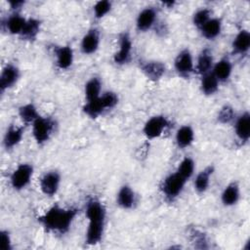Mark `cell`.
Segmentation results:
<instances>
[{
	"label": "cell",
	"mask_w": 250,
	"mask_h": 250,
	"mask_svg": "<svg viewBox=\"0 0 250 250\" xmlns=\"http://www.w3.org/2000/svg\"><path fill=\"white\" fill-rule=\"evenodd\" d=\"M21 77L20 68L13 64L7 63L1 70L0 74V91L4 93L5 91L13 88L19 81Z\"/></svg>",
	"instance_id": "cell-10"
},
{
	"label": "cell",
	"mask_w": 250,
	"mask_h": 250,
	"mask_svg": "<svg viewBox=\"0 0 250 250\" xmlns=\"http://www.w3.org/2000/svg\"><path fill=\"white\" fill-rule=\"evenodd\" d=\"M195 134L190 125H183L177 131L175 135V142L179 148L185 149L192 145L194 142Z\"/></svg>",
	"instance_id": "cell-19"
},
{
	"label": "cell",
	"mask_w": 250,
	"mask_h": 250,
	"mask_svg": "<svg viewBox=\"0 0 250 250\" xmlns=\"http://www.w3.org/2000/svg\"><path fill=\"white\" fill-rule=\"evenodd\" d=\"M140 69L150 81H158L166 72L165 64L158 61H146L141 64Z\"/></svg>",
	"instance_id": "cell-13"
},
{
	"label": "cell",
	"mask_w": 250,
	"mask_h": 250,
	"mask_svg": "<svg viewBox=\"0 0 250 250\" xmlns=\"http://www.w3.org/2000/svg\"><path fill=\"white\" fill-rule=\"evenodd\" d=\"M212 13L208 8H200L192 15V23L195 27L200 29L211 18Z\"/></svg>",
	"instance_id": "cell-33"
},
{
	"label": "cell",
	"mask_w": 250,
	"mask_h": 250,
	"mask_svg": "<svg viewBox=\"0 0 250 250\" xmlns=\"http://www.w3.org/2000/svg\"><path fill=\"white\" fill-rule=\"evenodd\" d=\"M82 110L87 116L91 118H98L101 114H103L106 110V108L100 96L95 100L86 101L82 107Z\"/></svg>",
	"instance_id": "cell-28"
},
{
	"label": "cell",
	"mask_w": 250,
	"mask_h": 250,
	"mask_svg": "<svg viewBox=\"0 0 250 250\" xmlns=\"http://www.w3.org/2000/svg\"><path fill=\"white\" fill-rule=\"evenodd\" d=\"M34 168L29 163H20L10 176L11 187L15 190H22L25 188L33 176Z\"/></svg>",
	"instance_id": "cell-5"
},
{
	"label": "cell",
	"mask_w": 250,
	"mask_h": 250,
	"mask_svg": "<svg viewBox=\"0 0 250 250\" xmlns=\"http://www.w3.org/2000/svg\"><path fill=\"white\" fill-rule=\"evenodd\" d=\"M101 98H102V101H103L106 110L115 107L118 104V101H119L117 94L112 92V91H107V92L102 93Z\"/></svg>",
	"instance_id": "cell-35"
},
{
	"label": "cell",
	"mask_w": 250,
	"mask_h": 250,
	"mask_svg": "<svg viewBox=\"0 0 250 250\" xmlns=\"http://www.w3.org/2000/svg\"><path fill=\"white\" fill-rule=\"evenodd\" d=\"M61 181V174L56 170H51L44 173L39 181L41 192L49 197L54 196L59 191Z\"/></svg>",
	"instance_id": "cell-8"
},
{
	"label": "cell",
	"mask_w": 250,
	"mask_h": 250,
	"mask_svg": "<svg viewBox=\"0 0 250 250\" xmlns=\"http://www.w3.org/2000/svg\"><path fill=\"white\" fill-rule=\"evenodd\" d=\"M213 173H214V167L212 165H209L205 167L203 170H201L195 176L193 181V187L197 193L199 194L204 193L208 189Z\"/></svg>",
	"instance_id": "cell-21"
},
{
	"label": "cell",
	"mask_w": 250,
	"mask_h": 250,
	"mask_svg": "<svg viewBox=\"0 0 250 250\" xmlns=\"http://www.w3.org/2000/svg\"><path fill=\"white\" fill-rule=\"evenodd\" d=\"M86 101H92L102 95V80L99 77L90 78L84 87Z\"/></svg>",
	"instance_id": "cell-30"
},
{
	"label": "cell",
	"mask_w": 250,
	"mask_h": 250,
	"mask_svg": "<svg viewBox=\"0 0 250 250\" xmlns=\"http://www.w3.org/2000/svg\"><path fill=\"white\" fill-rule=\"evenodd\" d=\"M85 214L88 220L85 243L96 245L102 241L104 233L106 210L99 199L90 198L85 206Z\"/></svg>",
	"instance_id": "cell-1"
},
{
	"label": "cell",
	"mask_w": 250,
	"mask_h": 250,
	"mask_svg": "<svg viewBox=\"0 0 250 250\" xmlns=\"http://www.w3.org/2000/svg\"><path fill=\"white\" fill-rule=\"evenodd\" d=\"M240 198V188L236 182H231L225 187L221 193V201L227 206L230 207L235 205Z\"/></svg>",
	"instance_id": "cell-20"
},
{
	"label": "cell",
	"mask_w": 250,
	"mask_h": 250,
	"mask_svg": "<svg viewBox=\"0 0 250 250\" xmlns=\"http://www.w3.org/2000/svg\"><path fill=\"white\" fill-rule=\"evenodd\" d=\"M135 203H136V193L134 189L128 185L121 186L116 194V204L121 209L129 210L134 207Z\"/></svg>",
	"instance_id": "cell-16"
},
{
	"label": "cell",
	"mask_w": 250,
	"mask_h": 250,
	"mask_svg": "<svg viewBox=\"0 0 250 250\" xmlns=\"http://www.w3.org/2000/svg\"><path fill=\"white\" fill-rule=\"evenodd\" d=\"M232 72V63L228 58H222L220 61L214 63L212 73L218 79V81L226 82L229 80Z\"/></svg>",
	"instance_id": "cell-24"
},
{
	"label": "cell",
	"mask_w": 250,
	"mask_h": 250,
	"mask_svg": "<svg viewBox=\"0 0 250 250\" xmlns=\"http://www.w3.org/2000/svg\"><path fill=\"white\" fill-rule=\"evenodd\" d=\"M41 28V21L36 18L26 19L24 27L21 33V37L26 41H33L37 38Z\"/></svg>",
	"instance_id": "cell-26"
},
{
	"label": "cell",
	"mask_w": 250,
	"mask_h": 250,
	"mask_svg": "<svg viewBox=\"0 0 250 250\" xmlns=\"http://www.w3.org/2000/svg\"><path fill=\"white\" fill-rule=\"evenodd\" d=\"M223 23L219 18H211L199 30L201 35L207 40H214L217 38L222 31Z\"/></svg>",
	"instance_id": "cell-25"
},
{
	"label": "cell",
	"mask_w": 250,
	"mask_h": 250,
	"mask_svg": "<svg viewBox=\"0 0 250 250\" xmlns=\"http://www.w3.org/2000/svg\"><path fill=\"white\" fill-rule=\"evenodd\" d=\"M0 241L1 250H12V238L10 232L7 229H2L0 231Z\"/></svg>",
	"instance_id": "cell-36"
},
{
	"label": "cell",
	"mask_w": 250,
	"mask_h": 250,
	"mask_svg": "<svg viewBox=\"0 0 250 250\" xmlns=\"http://www.w3.org/2000/svg\"><path fill=\"white\" fill-rule=\"evenodd\" d=\"M25 22H26V19L23 16H21L19 13H13L6 19L3 24L5 26L6 31L9 34L21 35Z\"/></svg>",
	"instance_id": "cell-23"
},
{
	"label": "cell",
	"mask_w": 250,
	"mask_h": 250,
	"mask_svg": "<svg viewBox=\"0 0 250 250\" xmlns=\"http://www.w3.org/2000/svg\"><path fill=\"white\" fill-rule=\"evenodd\" d=\"M55 58L57 67L61 70H66L73 63V50L69 45L59 46L55 49Z\"/></svg>",
	"instance_id": "cell-14"
},
{
	"label": "cell",
	"mask_w": 250,
	"mask_h": 250,
	"mask_svg": "<svg viewBox=\"0 0 250 250\" xmlns=\"http://www.w3.org/2000/svg\"><path fill=\"white\" fill-rule=\"evenodd\" d=\"M112 3L108 0H101L95 3L93 6V14L97 20L104 18L111 10Z\"/></svg>",
	"instance_id": "cell-34"
},
{
	"label": "cell",
	"mask_w": 250,
	"mask_h": 250,
	"mask_svg": "<svg viewBox=\"0 0 250 250\" xmlns=\"http://www.w3.org/2000/svg\"><path fill=\"white\" fill-rule=\"evenodd\" d=\"M214 63L215 62L212 52L209 49H203L199 53L196 62L194 63V71H196L200 75H204L212 71Z\"/></svg>",
	"instance_id": "cell-18"
},
{
	"label": "cell",
	"mask_w": 250,
	"mask_h": 250,
	"mask_svg": "<svg viewBox=\"0 0 250 250\" xmlns=\"http://www.w3.org/2000/svg\"><path fill=\"white\" fill-rule=\"evenodd\" d=\"M133 50L132 39L128 32H123L119 36L118 50L113 55V62L116 65H124L129 62Z\"/></svg>",
	"instance_id": "cell-9"
},
{
	"label": "cell",
	"mask_w": 250,
	"mask_h": 250,
	"mask_svg": "<svg viewBox=\"0 0 250 250\" xmlns=\"http://www.w3.org/2000/svg\"><path fill=\"white\" fill-rule=\"evenodd\" d=\"M231 48L237 55H246L250 49V33L246 29H241L232 40Z\"/></svg>",
	"instance_id": "cell-22"
},
{
	"label": "cell",
	"mask_w": 250,
	"mask_h": 250,
	"mask_svg": "<svg viewBox=\"0 0 250 250\" xmlns=\"http://www.w3.org/2000/svg\"><path fill=\"white\" fill-rule=\"evenodd\" d=\"M195 163L191 157H185L179 163L176 172L182 176L186 181H188L194 174Z\"/></svg>",
	"instance_id": "cell-31"
},
{
	"label": "cell",
	"mask_w": 250,
	"mask_h": 250,
	"mask_svg": "<svg viewBox=\"0 0 250 250\" xmlns=\"http://www.w3.org/2000/svg\"><path fill=\"white\" fill-rule=\"evenodd\" d=\"M163 6H166L167 8H173V6L176 4L175 1H165V2H162Z\"/></svg>",
	"instance_id": "cell-38"
},
{
	"label": "cell",
	"mask_w": 250,
	"mask_h": 250,
	"mask_svg": "<svg viewBox=\"0 0 250 250\" xmlns=\"http://www.w3.org/2000/svg\"><path fill=\"white\" fill-rule=\"evenodd\" d=\"M32 136L37 145H44L53 135L56 121L52 117L40 115L32 124Z\"/></svg>",
	"instance_id": "cell-3"
},
{
	"label": "cell",
	"mask_w": 250,
	"mask_h": 250,
	"mask_svg": "<svg viewBox=\"0 0 250 250\" xmlns=\"http://www.w3.org/2000/svg\"><path fill=\"white\" fill-rule=\"evenodd\" d=\"M220 82L212 73V71L201 75L200 79V90L205 96H212L219 90Z\"/></svg>",
	"instance_id": "cell-27"
},
{
	"label": "cell",
	"mask_w": 250,
	"mask_h": 250,
	"mask_svg": "<svg viewBox=\"0 0 250 250\" xmlns=\"http://www.w3.org/2000/svg\"><path fill=\"white\" fill-rule=\"evenodd\" d=\"M24 129L21 126H16L11 124L3 137V146L6 149H13L16 147L22 140Z\"/></svg>",
	"instance_id": "cell-17"
},
{
	"label": "cell",
	"mask_w": 250,
	"mask_h": 250,
	"mask_svg": "<svg viewBox=\"0 0 250 250\" xmlns=\"http://www.w3.org/2000/svg\"><path fill=\"white\" fill-rule=\"evenodd\" d=\"M157 21V11L153 7L144 8L137 16L136 27L140 32L149 30Z\"/></svg>",
	"instance_id": "cell-12"
},
{
	"label": "cell",
	"mask_w": 250,
	"mask_h": 250,
	"mask_svg": "<svg viewBox=\"0 0 250 250\" xmlns=\"http://www.w3.org/2000/svg\"><path fill=\"white\" fill-rule=\"evenodd\" d=\"M174 68L182 77H189L194 72V61L189 49H182L174 60Z\"/></svg>",
	"instance_id": "cell-7"
},
{
	"label": "cell",
	"mask_w": 250,
	"mask_h": 250,
	"mask_svg": "<svg viewBox=\"0 0 250 250\" xmlns=\"http://www.w3.org/2000/svg\"><path fill=\"white\" fill-rule=\"evenodd\" d=\"M234 133L236 138L242 142L247 143L250 138V113L244 111L234 119Z\"/></svg>",
	"instance_id": "cell-15"
},
{
	"label": "cell",
	"mask_w": 250,
	"mask_h": 250,
	"mask_svg": "<svg viewBox=\"0 0 250 250\" xmlns=\"http://www.w3.org/2000/svg\"><path fill=\"white\" fill-rule=\"evenodd\" d=\"M100 32L96 27L90 28L81 38L80 50L84 55L95 54L100 47Z\"/></svg>",
	"instance_id": "cell-11"
},
{
	"label": "cell",
	"mask_w": 250,
	"mask_h": 250,
	"mask_svg": "<svg viewBox=\"0 0 250 250\" xmlns=\"http://www.w3.org/2000/svg\"><path fill=\"white\" fill-rule=\"evenodd\" d=\"M76 215L77 209L75 208L54 205L38 218V222L46 230L63 234L70 229Z\"/></svg>",
	"instance_id": "cell-2"
},
{
	"label": "cell",
	"mask_w": 250,
	"mask_h": 250,
	"mask_svg": "<svg viewBox=\"0 0 250 250\" xmlns=\"http://www.w3.org/2000/svg\"><path fill=\"white\" fill-rule=\"evenodd\" d=\"M236 118V114L234 111V108L229 104L223 105L217 114V120L221 124H229L234 121Z\"/></svg>",
	"instance_id": "cell-32"
},
{
	"label": "cell",
	"mask_w": 250,
	"mask_h": 250,
	"mask_svg": "<svg viewBox=\"0 0 250 250\" xmlns=\"http://www.w3.org/2000/svg\"><path fill=\"white\" fill-rule=\"evenodd\" d=\"M7 3L10 6L11 10L14 11V13H19V10L21 9L25 4L23 0H10Z\"/></svg>",
	"instance_id": "cell-37"
},
{
	"label": "cell",
	"mask_w": 250,
	"mask_h": 250,
	"mask_svg": "<svg viewBox=\"0 0 250 250\" xmlns=\"http://www.w3.org/2000/svg\"><path fill=\"white\" fill-rule=\"evenodd\" d=\"M187 182L188 181L175 171L165 177L162 181L160 186L161 192L167 200L173 201L182 193Z\"/></svg>",
	"instance_id": "cell-4"
},
{
	"label": "cell",
	"mask_w": 250,
	"mask_h": 250,
	"mask_svg": "<svg viewBox=\"0 0 250 250\" xmlns=\"http://www.w3.org/2000/svg\"><path fill=\"white\" fill-rule=\"evenodd\" d=\"M18 114L24 124H32L40 116L37 107L32 103L21 104L18 109Z\"/></svg>",
	"instance_id": "cell-29"
},
{
	"label": "cell",
	"mask_w": 250,
	"mask_h": 250,
	"mask_svg": "<svg viewBox=\"0 0 250 250\" xmlns=\"http://www.w3.org/2000/svg\"><path fill=\"white\" fill-rule=\"evenodd\" d=\"M169 126L170 121L166 116L162 114L153 115L145 122L143 133L146 139L154 140L161 137Z\"/></svg>",
	"instance_id": "cell-6"
}]
</instances>
